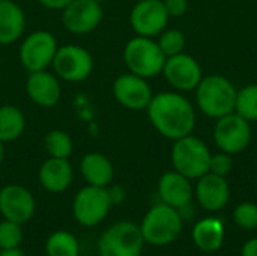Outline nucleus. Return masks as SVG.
<instances>
[{
    "label": "nucleus",
    "mask_w": 257,
    "mask_h": 256,
    "mask_svg": "<svg viewBox=\"0 0 257 256\" xmlns=\"http://www.w3.org/2000/svg\"><path fill=\"white\" fill-rule=\"evenodd\" d=\"M152 127L166 139L178 140L193 133L196 110L193 104L176 91L160 92L146 107Z\"/></svg>",
    "instance_id": "obj_1"
},
{
    "label": "nucleus",
    "mask_w": 257,
    "mask_h": 256,
    "mask_svg": "<svg viewBox=\"0 0 257 256\" xmlns=\"http://www.w3.org/2000/svg\"><path fill=\"white\" fill-rule=\"evenodd\" d=\"M236 94L238 89L229 78L220 74H211L203 77L196 88V103L203 115L220 119L235 112Z\"/></svg>",
    "instance_id": "obj_2"
},
{
    "label": "nucleus",
    "mask_w": 257,
    "mask_h": 256,
    "mask_svg": "<svg viewBox=\"0 0 257 256\" xmlns=\"http://www.w3.org/2000/svg\"><path fill=\"white\" fill-rule=\"evenodd\" d=\"M122 57L128 71L143 78L160 75L167 59L161 51L157 39L139 35L125 44Z\"/></svg>",
    "instance_id": "obj_3"
},
{
    "label": "nucleus",
    "mask_w": 257,
    "mask_h": 256,
    "mask_svg": "<svg viewBox=\"0 0 257 256\" xmlns=\"http://www.w3.org/2000/svg\"><path fill=\"white\" fill-rule=\"evenodd\" d=\"M182 222L184 220L176 208L160 202L145 214L139 226L145 243L152 246H167L179 237Z\"/></svg>",
    "instance_id": "obj_4"
},
{
    "label": "nucleus",
    "mask_w": 257,
    "mask_h": 256,
    "mask_svg": "<svg viewBox=\"0 0 257 256\" xmlns=\"http://www.w3.org/2000/svg\"><path fill=\"white\" fill-rule=\"evenodd\" d=\"M211 155L208 145L193 134L173 140L170 151L173 169L188 180H199L209 172Z\"/></svg>",
    "instance_id": "obj_5"
},
{
    "label": "nucleus",
    "mask_w": 257,
    "mask_h": 256,
    "mask_svg": "<svg viewBox=\"0 0 257 256\" xmlns=\"http://www.w3.org/2000/svg\"><path fill=\"white\" fill-rule=\"evenodd\" d=\"M95 68L92 53L78 44L59 45L51 63V71L68 83H81L87 80Z\"/></svg>",
    "instance_id": "obj_6"
},
{
    "label": "nucleus",
    "mask_w": 257,
    "mask_h": 256,
    "mask_svg": "<svg viewBox=\"0 0 257 256\" xmlns=\"http://www.w3.org/2000/svg\"><path fill=\"white\" fill-rule=\"evenodd\" d=\"M143 244L140 226L130 220H120L102 232L98 252L99 256H140Z\"/></svg>",
    "instance_id": "obj_7"
},
{
    "label": "nucleus",
    "mask_w": 257,
    "mask_h": 256,
    "mask_svg": "<svg viewBox=\"0 0 257 256\" xmlns=\"http://www.w3.org/2000/svg\"><path fill=\"white\" fill-rule=\"evenodd\" d=\"M59 42L54 33L48 30H35L21 38L18 47L20 65L27 72L50 69Z\"/></svg>",
    "instance_id": "obj_8"
},
{
    "label": "nucleus",
    "mask_w": 257,
    "mask_h": 256,
    "mask_svg": "<svg viewBox=\"0 0 257 256\" xmlns=\"http://www.w3.org/2000/svg\"><path fill=\"white\" fill-rule=\"evenodd\" d=\"M111 207L113 204L110 201L107 187L86 184L74 196L72 214L80 225L92 228L101 223L108 216Z\"/></svg>",
    "instance_id": "obj_9"
},
{
    "label": "nucleus",
    "mask_w": 257,
    "mask_h": 256,
    "mask_svg": "<svg viewBox=\"0 0 257 256\" xmlns=\"http://www.w3.org/2000/svg\"><path fill=\"white\" fill-rule=\"evenodd\" d=\"M214 140L220 151L230 155L242 152L251 140V125L238 113H229L217 119L214 127Z\"/></svg>",
    "instance_id": "obj_10"
},
{
    "label": "nucleus",
    "mask_w": 257,
    "mask_h": 256,
    "mask_svg": "<svg viewBox=\"0 0 257 256\" xmlns=\"http://www.w3.org/2000/svg\"><path fill=\"white\" fill-rule=\"evenodd\" d=\"M102 17V5L95 0H72L60 14L63 27L74 35L92 33L99 27Z\"/></svg>",
    "instance_id": "obj_11"
},
{
    "label": "nucleus",
    "mask_w": 257,
    "mask_h": 256,
    "mask_svg": "<svg viewBox=\"0 0 257 256\" xmlns=\"http://www.w3.org/2000/svg\"><path fill=\"white\" fill-rule=\"evenodd\" d=\"M163 0H139L130 12L131 29L139 36L157 38L169 23Z\"/></svg>",
    "instance_id": "obj_12"
},
{
    "label": "nucleus",
    "mask_w": 257,
    "mask_h": 256,
    "mask_svg": "<svg viewBox=\"0 0 257 256\" xmlns=\"http://www.w3.org/2000/svg\"><path fill=\"white\" fill-rule=\"evenodd\" d=\"M161 74L164 75L166 81L178 92L196 91L203 78L200 63L185 51L167 57Z\"/></svg>",
    "instance_id": "obj_13"
},
{
    "label": "nucleus",
    "mask_w": 257,
    "mask_h": 256,
    "mask_svg": "<svg viewBox=\"0 0 257 256\" xmlns=\"http://www.w3.org/2000/svg\"><path fill=\"white\" fill-rule=\"evenodd\" d=\"M36 211L33 193L21 184H8L0 189V214L6 220L24 225Z\"/></svg>",
    "instance_id": "obj_14"
},
{
    "label": "nucleus",
    "mask_w": 257,
    "mask_h": 256,
    "mask_svg": "<svg viewBox=\"0 0 257 256\" xmlns=\"http://www.w3.org/2000/svg\"><path fill=\"white\" fill-rule=\"evenodd\" d=\"M113 97L125 109L130 110H146L154 92L148 83V78L125 72L116 77L113 81Z\"/></svg>",
    "instance_id": "obj_15"
},
{
    "label": "nucleus",
    "mask_w": 257,
    "mask_h": 256,
    "mask_svg": "<svg viewBox=\"0 0 257 256\" xmlns=\"http://www.w3.org/2000/svg\"><path fill=\"white\" fill-rule=\"evenodd\" d=\"M24 88L29 100L42 109H51L60 103L62 80L50 69L29 72Z\"/></svg>",
    "instance_id": "obj_16"
},
{
    "label": "nucleus",
    "mask_w": 257,
    "mask_h": 256,
    "mask_svg": "<svg viewBox=\"0 0 257 256\" xmlns=\"http://www.w3.org/2000/svg\"><path fill=\"white\" fill-rule=\"evenodd\" d=\"M194 196L203 210L220 211L227 205L230 199V187L226 181V177H218L208 172L197 180Z\"/></svg>",
    "instance_id": "obj_17"
},
{
    "label": "nucleus",
    "mask_w": 257,
    "mask_h": 256,
    "mask_svg": "<svg viewBox=\"0 0 257 256\" xmlns=\"http://www.w3.org/2000/svg\"><path fill=\"white\" fill-rule=\"evenodd\" d=\"M190 181L191 180L176 172L175 169L163 174L157 187L160 201L176 210L188 205L194 195V189Z\"/></svg>",
    "instance_id": "obj_18"
},
{
    "label": "nucleus",
    "mask_w": 257,
    "mask_h": 256,
    "mask_svg": "<svg viewBox=\"0 0 257 256\" xmlns=\"http://www.w3.org/2000/svg\"><path fill=\"white\" fill-rule=\"evenodd\" d=\"M38 180L41 187L48 193H63L74 180V169L69 158L48 157L39 167Z\"/></svg>",
    "instance_id": "obj_19"
},
{
    "label": "nucleus",
    "mask_w": 257,
    "mask_h": 256,
    "mask_svg": "<svg viewBox=\"0 0 257 256\" xmlns=\"http://www.w3.org/2000/svg\"><path fill=\"white\" fill-rule=\"evenodd\" d=\"M27 20L24 9L12 2H0V45H12L18 42L26 32Z\"/></svg>",
    "instance_id": "obj_20"
},
{
    "label": "nucleus",
    "mask_w": 257,
    "mask_h": 256,
    "mask_svg": "<svg viewBox=\"0 0 257 256\" xmlns=\"http://www.w3.org/2000/svg\"><path fill=\"white\" fill-rule=\"evenodd\" d=\"M83 180L89 186L108 187L114 178V167L111 160L102 152H87L81 157L78 164Z\"/></svg>",
    "instance_id": "obj_21"
},
{
    "label": "nucleus",
    "mask_w": 257,
    "mask_h": 256,
    "mask_svg": "<svg viewBox=\"0 0 257 256\" xmlns=\"http://www.w3.org/2000/svg\"><path fill=\"white\" fill-rule=\"evenodd\" d=\"M194 244L206 253L217 252L224 241V226L217 217H206L193 228Z\"/></svg>",
    "instance_id": "obj_22"
},
{
    "label": "nucleus",
    "mask_w": 257,
    "mask_h": 256,
    "mask_svg": "<svg viewBox=\"0 0 257 256\" xmlns=\"http://www.w3.org/2000/svg\"><path fill=\"white\" fill-rule=\"evenodd\" d=\"M26 116L14 104L0 106V142L11 143L18 140L26 131Z\"/></svg>",
    "instance_id": "obj_23"
},
{
    "label": "nucleus",
    "mask_w": 257,
    "mask_h": 256,
    "mask_svg": "<svg viewBox=\"0 0 257 256\" xmlns=\"http://www.w3.org/2000/svg\"><path fill=\"white\" fill-rule=\"evenodd\" d=\"M47 256H78L80 243L68 231H56L45 241Z\"/></svg>",
    "instance_id": "obj_24"
},
{
    "label": "nucleus",
    "mask_w": 257,
    "mask_h": 256,
    "mask_svg": "<svg viewBox=\"0 0 257 256\" xmlns=\"http://www.w3.org/2000/svg\"><path fill=\"white\" fill-rule=\"evenodd\" d=\"M44 149L48 157L69 158L74 152V142L66 131L54 128L44 136Z\"/></svg>",
    "instance_id": "obj_25"
},
{
    "label": "nucleus",
    "mask_w": 257,
    "mask_h": 256,
    "mask_svg": "<svg viewBox=\"0 0 257 256\" xmlns=\"http://www.w3.org/2000/svg\"><path fill=\"white\" fill-rule=\"evenodd\" d=\"M235 113L248 122L257 121V84H247L238 91Z\"/></svg>",
    "instance_id": "obj_26"
},
{
    "label": "nucleus",
    "mask_w": 257,
    "mask_h": 256,
    "mask_svg": "<svg viewBox=\"0 0 257 256\" xmlns=\"http://www.w3.org/2000/svg\"><path fill=\"white\" fill-rule=\"evenodd\" d=\"M157 42L161 48V51L164 53L166 57H170V56H176L179 53H184L185 51V47H187V36L182 30L179 29H164L158 38H157Z\"/></svg>",
    "instance_id": "obj_27"
},
{
    "label": "nucleus",
    "mask_w": 257,
    "mask_h": 256,
    "mask_svg": "<svg viewBox=\"0 0 257 256\" xmlns=\"http://www.w3.org/2000/svg\"><path fill=\"white\" fill-rule=\"evenodd\" d=\"M23 228L20 223L3 219L0 222V249L20 247L23 243Z\"/></svg>",
    "instance_id": "obj_28"
},
{
    "label": "nucleus",
    "mask_w": 257,
    "mask_h": 256,
    "mask_svg": "<svg viewBox=\"0 0 257 256\" xmlns=\"http://www.w3.org/2000/svg\"><path fill=\"white\" fill-rule=\"evenodd\" d=\"M235 223L245 231L257 229V205L253 202H242L233 211Z\"/></svg>",
    "instance_id": "obj_29"
},
{
    "label": "nucleus",
    "mask_w": 257,
    "mask_h": 256,
    "mask_svg": "<svg viewBox=\"0 0 257 256\" xmlns=\"http://www.w3.org/2000/svg\"><path fill=\"white\" fill-rule=\"evenodd\" d=\"M233 169V158L230 154L227 152H217L211 155V161H209V172L215 174L218 177H227Z\"/></svg>",
    "instance_id": "obj_30"
},
{
    "label": "nucleus",
    "mask_w": 257,
    "mask_h": 256,
    "mask_svg": "<svg viewBox=\"0 0 257 256\" xmlns=\"http://www.w3.org/2000/svg\"><path fill=\"white\" fill-rule=\"evenodd\" d=\"M169 17L179 18L188 11V0H163Z\"/></svg>",
    "instance_id": "obj_31"
},
{
    "label": "nucleus",
    "mask_w": 257,
    "mask_h": 256,
    "mask_svg": "<svg viewBox=\"0 0 257 256\" xmlns=\"http://www.w3.org/2000/svg\"><path fill=\"white\" fill-rule=\"evenodd\" d=\"M107 192H108V196H110V201L113 205L122 204L126 198V192L122 186H108Z\"/></svg>",
    "instance_id": "obj_32"
},
{
    "label": "nucleus",
    "mask_w": 257,
    "mask_h": 256,
    "mask_svg": "<svg viewBox=\"0 0 257 256\" xmlns=\"http://www.w3.org/2000/svg\"><path fill=\"white\" fill-rule=\"evenodd\" d=\"M72 0H38V3L47 9L51 11H62L68 3H71Z\"/></svg>",
    "instance_id": "obj_33"
},
{
    "label": "nucleus",
    "mask_w": 257,
    "mask_h": 256,
    "mask_svg": "<svg viewBox=\"0 0 257 256\" xmlns=\"http://www.w3.org/2000/svg\"><path fill=\"white\" fill-rule=\"evenodd\" d=\"M241 256H257V238H251L244 243L241 249Z\"/></svg>",
    "instance_id": "obj_34"
},
{
    "label": "nucleus",
    "mask_w": 257,
    "mask_h": 256,
    "mask_svg": "<svg viewBox=\"0 0 257 256\" xmlns=\"http://www.w3.org/2000/svg\"><path fill=\"white\" fill-rule=\"evenodd\" d=\"M0 256H24V253L20 247H12V249H2Z\"/></svg>",
    "instance_id": "obj_35"
},
{
    "label": "nucleus",
    "mask_w": 257,
    "mask_h": 256,
    "mask_svg": "<svg viewBox=\"0 0 257 256\" xmlns=\"http://www.w3.org/2000/svg\"><path fill=\"white\" fill-rule=\"evenodd\" d=\"M3 160H5V143L0 142V166L3 163Z\"/></svg>",
    "instance_id": "obj_36"
},
{
    "label": "nucleus",
    "mask_w": 257,
    "mask_h": 256,
    "mask_svg": "<svg viewBox=\"0 0 257 256\" xmlns=\"http://www.w3.org/2000/svg\"><path fill=\"white\" fill-rule=\"evenodd\" d=\"M95 2H98V3H101V5H102V3H105V2H108V0H95Z\"/></svg>",
    "instance_id": "obj_37"
},
{
    "label": "nucleus",
    "mask_w": 257,
    "mask_h": 256,
    "mask_svg": "<svg viewBox=\"0 0 257 256\" xmlns=\"http://www.w3.org/2000/svg\"><path fill=\"white\" fill-rule=\"evenodd\" d=\"M254 183H256V187H257V177H256V181H254Z\"/></svg>",
    "instance_id": "obj_38"
},
{
    "label": "nucleus",
    "mask_w": 257,
    "mask_h": 256,
    "mask_svg": "<svg viewBox=\"0 0 257 256\" xmlns=\"http://www.w3.org/2000/svg\"><path fill=\"white\" fill-rule=\"evenodd\" d=\"M0 2H3V0H0Z\"/></svg>",
    "instance_id": "obj_39"
}]
</instances>
